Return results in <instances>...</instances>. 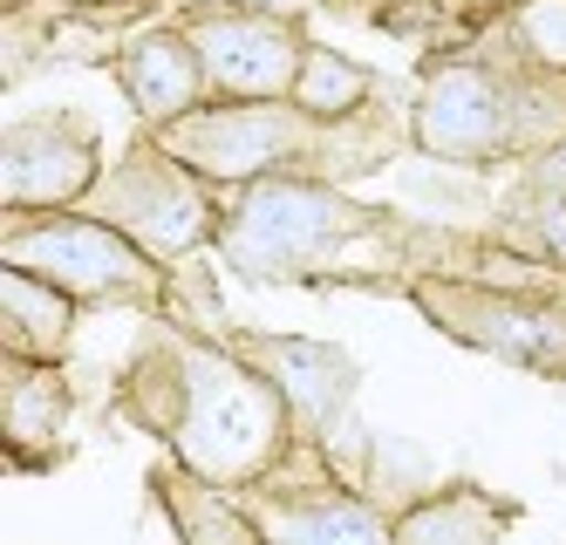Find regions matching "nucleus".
<instances>
[{
	"mask_svg": "<svg viewBox=\"0 0 566 545\" xmlns=\"http://www.w3.org/2000/svg\"><path fill=\"white\" fill-rule=\"evenodd\" d=\"M239 355H247L266 382L287 396L294 423L321 430V423H335V416H342V402H348V361L335 348H321V342H239Z\"/></svg>",
	"mask_w": 566,
	"mask_h": 545,
	"instance_id": "12",
	"label": "nucleus"
},
{
	"mask_svg": "<svg viewBox=\"0 0 566 545\" xmlns=\"http://www.w3.org/2000/svg\"><path fill=\"white\" fill-rule=\"evenodd\" d=\"M437 307L484 355L566 375V321L553 307H539V301H499V293H484V301H478V293H458V301H443V293H437Z\"/></svg>",
	"mask_w": 566,
	"mask_h": 545,
	"instance_id": "11",
	"label": "nucleus"
},
{
	"mask_svg": "<svg viewBox=\"0 0 566 545\" xmlns=\"http://www.w3.org/2000/svg\"><path fill=\"white\" fill-rule=\"evenodd\" d=\"M369 96H376V75L361 69V62H348V55H335V49H307L301 82H294V109L314 123V130L355 123Z\"/></svg>",
	"mask_w": 566,
	"mask_h": 545,
	"instance_id": "17",
	"label": "nucleus"
},
{
	"mask_svg": "<svg viewBox=\"0 0 566 545\" xmlns=\"http://www.w3.org/2000/svg\"><path fill=\"white\" fill-rule=\"evenodd\" d=\"M0 416H8V450L14 457H28L34 443H55L62 437V416H69V389H62L55 361H14L8 355Z\"/></svg>",
	"mask_w": 566,
	"mask_h": 545,
	"instance_id": "16",
	"label": "nucleus"
},
{
	"mask_svg": "<svg viewBox=\"0 0 566 545\" xmlns=\"http://www.w3.org/2000/svg\"><path fill=\"white\" fill-rule=\"evenodd\" d=\"M512 8H518V0H512Z\"/></svg>",
	"mask_w": 566,
	"mask_h": 545,
	"instance_id": "21",
	"label": "nucleus"
},
{
	"mask_svg": "<svg viewBox=\"0 0 566 545\" xmlns=\"http://www.w3.org/2000/svg\"><path fill=\"white\" fill-rule=\"evenodd\" d=\"M178 28L206 62L212 103H294L301 62L314 49L301 21L260 14V8H191Z\"/></svg>",
	"mask_w": 566,
	"mask_h": 545,
	"instance_id": "7",
	"label": "nucleus"
},
{
	"mask_svg": "<svg viewBox=\"0 0 566 545\" xmlns=\"http://www.w3.org/2000/svg\"><path fill=\"white\" fill-rule=\"evenodd\" d=\"M376 226V212L348 205L328 178H260L247 191H232L219 212V253L232 273L247 280H307L321 266H335L348 245Z\"/></svg>",
	"mask_w": 566,
	"mask_h": 545,
	"instance_id": "2",
	"label": "nucleus"
},
{
	"mask_svg": "<svg viewBox=\"0 0 566 545\" xmlns=\"http://www.w3.org/2000/svg\"><path fill=\"white\" fill-rule=\"evenodd\" d=\"M321 144H328V130H314L294 103H206L171 130H157V150L178 157L198 185H226V191L314 164Z\"/></svg>",
	"mask_w": 566,
	"mask_h": 545,
	"instance_id": "4",
	"label": "nucleus"
},
{
	"mask_svg": "<svg viewBox=\"0 0 566 545\" xmlns=\"http://www.w3.org/2000/svg\"><path fill=\"white\" fill-rule=\"evenodd\" d=\"M157 505H165L178 545H266L253 512L239 505V491H219L212 478H198L185 464L157 471Z\"/></svg>",
	"mask_w": 566,
	"mask_h": 545,
	"instance_id": "14",
	"label": "nucleus"
},
{
	"mask_svg": "<svg viewBox=\"0 0 566 545\" xmlns=\"http://www.w3.org/2000/svg\"><path fill=\"white\" fill-rule=\"evenodd\" d=\"M239 505L253 512L266 545H396V518L335 484L328 471L294 478V464H280L266 484L239 491Z\"/></svg>",
	"mask_w": 566,
	"mask_h": 545,
	"instance_id": "8",
	"label": "nucleus"
},
{
	"mask_svg": "<svg viewBox=\"0 0 566 545\" xmlns=\"http://www.w3.org/2000/svg\"><path fill=\"white\" fill-rule=\"evenodd\" d=\"M150 368L165 382H137L130 389H157L165 409L144 423L171 443V457L185 471L212 478L219 491H253L266 484L280 464L294 457V409L266 375L239 355V348H206L191 334H171L165 355L150 348Z\"/></svg>",
	"mask_w": 566,
	"mask_h": 545,
	"instance_id": "1",
	"label": "nucleus"
},
{
	"mask_svg": "<svg viewBox=\"0 0 566 545\" xmlns=\"http://www.w3.org/2000/svg\"><path fill=\"white\" fill-rule=\"evenodd\" d=\"M116 82H124L130 109L150 123V130H171L191 109L212 103V82H206V62H198L191 34L185 28H150L137 34L124 55H116Z\"/></svg>",
	"mask_w": 566,
	"mask_h": 545,
	"instance_id": "10",
	"label": "nucleus"
},
{
	"mask_svg": "<svg viewBox=\"0 0 566 545\" xmlns=\"http://www.w3.org/2000/svg\"><path fill=\"white\" fill-rule=\"evenodd\" d=\"M90 198H96V219H109L150 260H185L198 245H219V212L226 205L198 185L178 157L157 150V137L137 144L124 164H109Z\"/></svg>",
	"mask_w": 566,
	"mask_h": 545,
	"instance_id": "6",
	"label": "nucleus"
},
{
	"mask_svg": "<svg viewBox=\"0 0 566 545\" xmlns=\"http://www.w3.org/2000/svg\"><path fill=\"white\" fill-rule=\"evenodd\" d=\"M539 185H546V191H566V144L539 150Z\"/></svg>",
	"mask_w": 566,
	"mask_h": 545,
	"instance_id": "20",
	"label": "nucleus"
},
{
	"mask_svg": "<svg viewBox=\"0 0 566 545\" xmlns=\"http://www.w3.org/2000/svg\"><path fill=\"white\" fill-rule=\"evenodd\" d=\"M512 34L539 75H566V0H518Z\"/></svg>",
	"mask_w": 566,
	"mask_h": 545,
	"instance_id": "18",
	"label": "nucleus"
},
{
	"mask_svg": "<svg viewBox=\"0 0 566 545\" xmlns=\"http://www.w3.org/2000/svg\"><path fill=\"white\" fill-rule=\"evenodd\" d=\"M505 525H512L505 505H484L471 484H458V491H430L410 512H396V545H499Z\"/></svg>",
	"mask_w": 566,
	"mask_h": 545,
	"instance_id": "15",
	"label": "nucleus"
},
{
	"mask_svg": "<svg viewBox=\"0 0 566 545\" xmlns=\"http://www.w3.org/2000/svg\"><path fill=\"white\" fill-rule=\"evenodd\" d=\"M533 96H539V75L512 82L492 62H451L417 96V144L443 164H492L512 150H533V144H546L525 123L533 116Z\"/></svg>",
	"mask_w": 566,
	"mask_h": 545,
	"instance_id": "5",
	"label": "nucleus"
},
{
	"mask_svg": "<svg viewBox=\"0 0 566 545\" xmlns=\"http://www.w3.org/2000/svg\"><path fill=\"white\" fill-rule=\"evenodd\" d=\"M75 342V301L34 273H0V348L14 361H62Z\"/></svg>",
	"mask_w": 566,
	"mask_h": 545,
	"instance_id": "13",
	"label": "nucleus"
},
{
	"mask_svg": "<svg viewBox=\"0 0 566 545\" xmlns=\"http://www.w3.org/2000/svg\"><path fill=\"white\" fill-rule=\"evenodd\" d=\"M96 185H103V150L83 123L42 116L8 130V164H0V205L8 212H69Z\"/></svg>",
	"mask_w": 566,
	"mask_h": 545,
	"instance_id": "9",
	"label": "nucleus"
},
{
	"mask_svg": "<svg viewBox=\"0 0 566 545\" xmlns=\"http://www.w3.org/2000/svg\"><path fill=\"white\" fill-rule=\"evenodd\" d=\"M525 226H533L539 253L566 266V191H546V185H539V191H533V205H525Z\"/></svg>",
	"mask_w": 566,
	"mask_h": 545,
	"instance_id": "19",
	"label": "nucleus"
},
{
	"mask_svg": "<svg viewBox=\"0 0 566 545\" xmlns=\"http://www.w3.org/2000/svg\"><path fill=\"white\" fill-rule=\"evenodd\" d=\"M0 266L34 273L62 286L75 307H157L165 301V273L150 253L116 232L96 212H8L0 226Z\"/></svg>",
	"mask_w": 566,
	"mask_h": 545,
	"instance_id": "3",
	"label": "nucleus"
}]
</instances>
